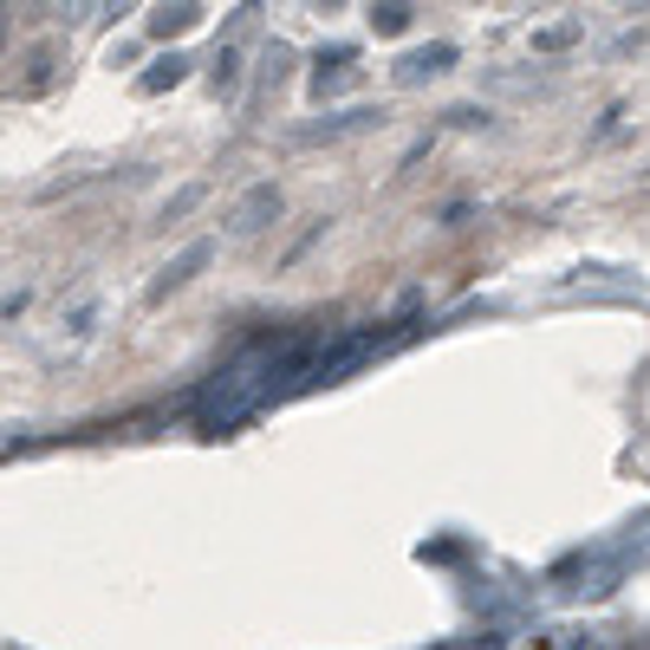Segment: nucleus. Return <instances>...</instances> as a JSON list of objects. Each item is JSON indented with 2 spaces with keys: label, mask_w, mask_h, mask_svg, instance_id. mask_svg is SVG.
Masks as SVG:
<instances>
[{
  "label": "nucleus",
  "mask_w": 650,
  "mask_h": 650,
  "mask_svg": "<svg viewBox=\"0 0 650 650\" xmlns=\"http://www.w3.org/2000/svg\"><path fill=\"white\" fill-rule=\"evenodd\" d=\"M196 20H202L196 0H163V7L150 13V33H156V40H183V33H196Z\"/></svg>",
  "instance_id": "obj_1"
},
{
  "label": "nucleus",
  "mask_w": 650,
  "mask_h": 650,
  "mask_svg": "<svg viewBox=\"0 0 650 650\" xmlns=\"http://www.w3.org/2000/svg\"><path fill=\"white\" fill-rule=\"evenodd\" d=\"M280 216V189L274 183H254L247 196H241V209H234V228L247 234V228H261V221H274Z\"/></svg>",
  "instance_id": "obj_2"
},
{
  "label": "nucleus",
  "mask_w": 650,
  "mask_h": 650,
  "mask_svg": "<svg viewBox=\"0 0 650 650\" xmlns=\"http://www.w3.org/2000/svg\"><path fill=\"white\" fill-rule=\"evenodd\" d=\"M59 59H66V46H59V40H40V46L26 53V73H20V85H26V91H46V85H53V73H59Z\"/></svg>",
  "instance_id": "obj_3"
},
{
  "label": "nucleus",
  "mask_w": 650,
  "mask_h": 650,
  "mask_svg": "<svg viewBox=\"0 0 650 650\" xmlns=\"http://www.w3.org/2000/svg\"><path fill=\"white\" fill-rule=\"evenodd\" d=\"M455 66V46H423V53H410L404 66H397V85H417V78H436Z\"/></svg>",
  "instance_id": "obj_4"
},
{
  "label": "nucleus",
  "mask_w": 650,
  "mask_h": 650,
  "mask_svg": "<svg viewBox=\"0 0 650 650\" xmlns=\"http://www.w3.org/2000/svg\"><path fill=\"white\" fill-rule=\"evenodd\" d=\"M209 254H216V247H209V241H196V247H189L183 261H169V267H163V280L150 287V299H163V293H169V287H183V280H189V274H196V267L209 261Z\"/></svg>",
  "instance_id": "obj_5"
},
{
  "label": "nucleus",
  "mask_w": 650,
  "mask_h": 650,
  "mask_svg": "<svg viewBox=\"0 0 650 650\" xmlns=\"http://www.w3.org/2000/svg\"><path fill=\"white\" fill-rule=\"evenodd\" d=\"M209 85H216V98H234V91H241V53H234V46H221V53H216Z\"/></svg>",
  "instance_id": "obj_6"
},
{
  "label": "nucleus",
  "mask_w": 650,
  "mask_h": 650,
  "mask_svg": "<svg viewBox=\"0 0 650 650\" xmlns=\"http://www.w3.org/2000/svg\"><path fill=\"white\" fill-rule=\"evenodd\" d=\"M183 73H189V59H183V53H169V59H156V66L137 78V91H169V85H183Z\"/></svg>",
  "instance_id": "obj_7"
},
{
  "label": "nucleus",
  "mask_w": 650,
  "mask_h": 650,
  "mask_svg": "<svg viewBox=\"0 0 650 650\" xmlns=\"http://www.w3.org/2000/svg\"><path fill=\"white\" fill-rule=\"evenodd\" d=\"M371 26L377 33H410V0H377L371 7Z\"/></svg>",
  "instance_id": "obj_8"
},
{
  "label": "nucleus",
  "mask_w": 650,
  "mask_h": 650,
  "mask_svg": "<svg viewBox=\"0 0 650 650\" xmlns=\"http://www.w3.org/2000/svg\"><path fill=\"white\" fill-rule=\"evenodd\" d=\"M579 40V20H560V26H540L533 33V53H560V46H573Z\"/></svg>",
  "instance_id": "obj_9"
},
{
  "label": "nucleus",
  "mask_w": 650,
  "mask_h": 650,
  "mask_svg": "<svg viewBox=\"0 0 650 650\" xmlns=\"http://www.w3.org/2000/svg\"><path fill=\"white\" fill-rule=\"evenodd\" d=\"M449 118H455L462 131H475V124H488V111H475V104H462V111H449Z\"/></svg>",
  "instance_id": "obj_10"
},
{
  "label": "nucleus",
  "mask_w": 650,
  "mask_h": 650,
  "mask_svg": "<svg viewBox=\"0 0 650 650\" xmlns=\"http://www.w3.org/2000/svg\"><path fill=\"white\" fill-rule=\"evenodd\" d=\"M0 40H7V13H0Z\"/></svg>",
  "instance_id": "obj_11"
},
{
  "label": "nucleus",
  "mask_w": 650,
  "mask_h": 650,
  "mask_svg": "<svg viewBox=\"0 0 650 650\" xmlns=\"http://www.w3.org/2000/svg\"><path fill=\"white\" fill-rule=\"evenodd\" d=\"M319 7H339V0H319Z\"/></svg>",
  "instance_id": "obj_12"
}]
</instances>
